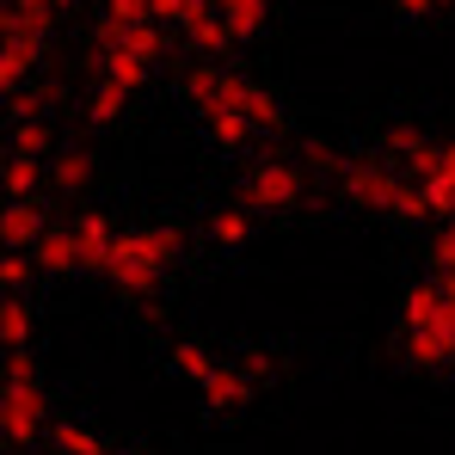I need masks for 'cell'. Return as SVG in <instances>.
<instances>
[{"mask_svg":"<svg viewBox=\"0 0 455 455\" xmlns=\"http://www.w3.org/2000/svg\"><path fill=\"white\" fill-rule=\"evenodd\" d=\"M0 437L12 450L44 437V387H37V363L31 351H6V387H0Z\"/></svg>","mask_w":455,"mask_h":455,"instance_id":"cell-1","label":"cell"},{"mask_svg":"<svg viewBox=\"0 0 455 455\" xmlns=\"http://www.w3.org/2000/svg\"><path fill=\"white\" fill-rule=\"evenodd\" d=\"M166 259H179V234L166 228H142V234H117V252H111V283L124 296H148L166 271Z\"/></svg>","mask_w":455,"mask_h":455,"instance_id":"cell-2","label":"cell"},{"mask_svg":"<svg viewBox=\"0 0 455 455\" xmlns=\"http://www.w3.org/2000/svg\"><path fill=\"white\" fill-rule=\"evenodd\" d=\"M246 92H252V80L228 75V68H191V75H185V99H191L204 117H216V111H246Z\"/></svg>","mask_w":455,"mask_h":455,"instance_id":"cell-3","label":"cell"},{"mask_svg":"<svg viewBox=\"0 0 455 455\" xmlns=\"http://www.w3.org/2000/svg\"><path fill=\"white\" fill-rule=\"evenodd\" d=\"M339 185H345V197L363 204V210H400V197H406V185H400L387 166H370V160L339 166Z\"/></svg>","mask_w":455,"mask_h":455,"instance_id":"cell-4","label":"cell"},{"mask_svg":"<svg viewBox=\"0 0 455 455\" xmlns=\"http://www.w3.org/2000/svg\"><path fill=\"white\" fill-rule=\"evenodd\" d=\"M246 197H252V210H290V204L302 197V172L283 166V160H265V166L252 172Z\"/></svg>","mask_w":455,"mask_h":455,"instance_id":"cell-5","label":"cell"},{"mask_svg":"<svg viewBox=\"0 0 455 455\" xmlns=\"http://www.w3.org/2000/svg\"><path fill=\"white\" fill-rule=\"evenodd\" d=\"M75 240H80V265H86V271H111V252H117V234H111V222L80 216V222H75Z\"/></svg>","mask_w":455,"mask_h":455,"instance_id":"cell-6","label":"cell"},{"mask_svg":"<svg viewBox=\"0 0 455 455\" xmlns=\"http://www.w3.org/2000/svg\"><path fill=\"white\" fill-rule=\"evenodd\" d=\"M50 228L44 216L31 210V204H6V216H0V240H6V252H25V246H37Z\"/></svg>","mask_w":455,"mask_h":455,"instance_id":"cell-7","label":"cell"},{"mask_svg":"<svg viewBox=\"0 0 455 455\" xmlns=\"http://www.w3.org/2000/svg\"><path fill=\"white\" fill-rule=\"evenodd\" d=\"M105 50H130V56H142V62H154L160 50H166V37H160V25H105Z\"/></svg>","mask_w":455,"mask_h":455,"instance_id":"cell-8","label":"cell"},{"mask_svg":"<svg viewBox=\"0 0 455 455\" xmlns=\"http://www.w3.org/2000/svg\"><path fill=\"white\" fill-rule=\"evenodd\" d=\"M37 259H44V271H75V265H80L75 228H50V234L37 240Z\"/></svg>","mask_w":455,"mask_h":455,"instance_id":"cell-9","label":"cell"},{"mask_svg":"<svg viewBox=\"0 0 455 455\" xmlns=\"http://www.w3.org/2000/svg\"><path fill=\"white\" fill-rule=\"evenodd\" d=\"M425 326H443V296H437V283L406 290V332H425Z\"/></svg>","mask_w":455,"mask_h":455,"instance_id":"cell-10","label":"cell"},{"mask_svg":"<svg viewBox=\"0 0 455 455\" xmlns=\"http://www.w3.org/2000/svg\"><path fill=\"white\" fill-rule=\"evenodd\" d=\"M406 351H412V363H450L455 357V332H443V326L406 332Z\"/></svg>","mask_w":455,"mask_h":455,"instance_id":"cell-11","label":"cell"},{"mask_svg":"<svg viewBox=\"0 0 455 455\" xmlns=\"http://www.w3.org/2000/svg\"><path fill=\"white\" fill-rule=\"evenodd\" d=\"M246 394H252V376L246 370H216V376L204 381V400L210 406H240Z\"/></svg>","mask_w":455,"mask_h":455,"instance_id":"cell-12","label":"cell"},{"mask_svg":"<svg viewBox=\"0 0 455 455\" xmlns=\"http://www.w3.org/2000/svg\"><path fill=\"white\" fill-rule=\"evenodd\" d=\"M99 62H105V80H117L124 92H136V86L148 80V62L130 56V50H99Z\"/></svg>","mask_w":455,"mask_h":455,"instance_id":"cell-13","label":"cell"},{"mask_svg":"<svg viewBox=\"0 0 455 455\" xmlns=\"http://www.w3.org/2000/svg\"><path fill=\"white\" fill-rule=\"evenodd\" d=\"M0 339H6V351H25V339H31V307H25V296H6L0 302Z\"/></svg>","mask_w":455,"mask_h":455,"instance_id":"cell-14","label":"cell"},{"mask_svg":"<svg viewBox=\"0 0 455 455\" xmlns=\"http://www.w3.org/2000/svg\"><path fill=\"white\" fill-rule=\"evenodd\" d=\"M50 443H56V455H111V450H105V437L86 431V425H56Z\"/></svg>","mask_w":455,"mask_h":455,"instance_id":"cell-15","label":"cell"},{"mask_svg":"<svg viewBox=\"0 0 455 455\" xmlns=\"http://www.w3.org/2000/svg\"><path fill=\"white\" fill-rule=\"evenodd\" d=\"M216 12L228 19L234 37H252V31L265 25V0H216Z\"/></svg>","mask_w":455,"mask_h":455,"instance_id":"cell-16","label":"cell"},{"mask_svg":"<svg viewBox=\"0 0 455 455\" xmlns=\"http://www.w3.org/2000/svg\"><path fill=\"white\" fill-rule=\"evenodd\" d=\"M228 44H234V31H228L222 12L210 6V12H204V19L191 25V50H228Z\"/></svg>","mask_w":455,"mask_h":455,"instance_id":"cell-17","label":"cell"},{"mask_svg":"<svg viewBox=\"0 0 455 455\" xmlns=\"http://www.w3.org/2000/svg\"><path fill=\"white\" fill-rule=\"evenodd\" d=\"M210 136H216L222 148H246V136H252V117H246V111H216V117H210Z\"/></svg>","mask_w":455,"mask_h":455,"instance_id":"cell-18","label":"cell"},{"mask_svg":"<svg viewBox=\"0 0 455 455\" xmlns=\"http://www.w3.org/2000/svg\"><path fill=\"white\" fill-rule=\"evenodd\" d=\"M124 99H130V92H124L117 80H99V86H92V99H86V117H92V124H111V117L124 111Z\"/></svg>","mask_w":455,"mask_h":455,"instance_id":"cell-19","label":"cell"},{"mask_svg":"<svg viewBox=\"0 0 455 455\" xmlns=\"http://www.w3.org/2000/svg\"><path fill=\"white\" fill-rule=\"evenodd\" d=\"M6 191H12V204H31V191H37V160L31 154L6 160Z\"/></svg>","mask_w":455,"mask_h":455,"instance_id":"cell-20","label":"cell"},{"mask_svg":"<svg viewBox=\"0 0 455 455\" xmlns=\"http://www.w3.org/2000/svg\"><path fill=\"white\" fill-rule=\"evenodd\" d=\"M50 19H56L50 0H12V12H6V25H25V31H37V37H50Z\"/></svg>","mask_w":455,"mask_h":455,"instance_id":"cell-21","label":"cell"},{"mask_svg":"<svg viewBox=\"0 0 455 455\" xmlns=\"http://www.w3.org/2000/svg\"><path fill=\"white\" fill-rule=\"evenodd\" d=\"M204 12H210V0H154V19H160V25H185V31H191Z\"/></svg>","mask_w":455,"mask_h":455,"instance_id":"cell-22","label":"cell"},{"mask_svg":"<svg viewBox=\"0 0 455 455\" xmlns=\"http://www.w3.org/2000/svg\"><path fill=\"white\" fill-rule=\"evenodd\" d=\"M105 25H154V0H105Z\"/></svg>","mask_w":455,"mask_h":455,"instance_id":"cell-23","label":"cell"},{"mask_svg":"<svg viewBox=\"0 0 455 455\" xmlns=\"http://www.w3.org/2000/svg\"><path fill=\"white\" fill-rule=\"evenodd\" d=\"M172 363H179V376H191L197 387L216 376V363H210V351H204V345H179V351H172Z\"/></svg>","mask_w":455,"mask_h":455,"instance_id":"cell-24","label":"cell"},{"mask_svg":"<svg viewBox=\"0 0 455 455\" xmlns=\"http://www.w3.org/2000/svg\"><path fill=\"white\" fill-rule=\"evenodd\" d=\"M246 117H252V130H277V124H283V111H277V99H271L265 86L246 92Z\"/></svg>","mask_w":455,"mask_h":455,"instance_id":"cell-25","label":"cell"},{"mask_svg":"<svg viewBox=\"0 0 455 455\" xmlns=\"http://www.w3.org/2000/svg\"><path fill=\"white\" fill-rule=\"evenodd\" d=\"M86 179H92V160H86L80 148L56 160V185H62V191H86Z\"/></svg>","mask_w":455,"mask_h":455,"instance_id":"cell-26","label":"cell"},{"mask_svg":"<svg viewBox=\"0 0 455 455\" xmlns=\"http://www.w3.org/2000/svg\"><path fill=\"white\" fill-rule=\"evenodd\" d=\"M31 62H37L31 50L6 44V56H0V80H6V92H25V68H31Z\"/></svg>","mask_w":455,"mask_h":455,"instance_id":"cell-27","label":"cell"},{"mask_svg":"<svg viewBox=\"0 0 455 455\" xmlns=\"http://www.w3.org/2000/svg\"><path fill=\"white\" fill-rule=\"evenodd\" d=\"M44 148H50V130H44V124H19V136H12V154H31V160H37Z\"/></svg>","mask_w":455,"mask_h":455,"instance_id":"cell-28","label":"cell"},{"mask_svg":"<svg viewBox=\"0 0 455 455\" xmlns=\"http://www.w3.org/2000/svg\"><path fill=\"white\" fill-rule=\"evenodd\" d=\"M37 111H44V92H12V124H37Z\"/></svg>","mask_w":455,"mask_h":455,"instance_id":"cell-29","label":"cell"},{"mask_svg":"<svg viewBox=\"0 0 455 455\" xmlns=\"http://www.w3.org/2000/svg\"><path fill=\"white\" fill-rule=\"evenodd\" d=\"M216 240H222V246H240V240H246V216L222 210V216H216Z\"/></svg>","mask_w":455,"mask_h":455,"instance_id":"cell-30","label":"cell"},{"mask_svg":"<svg viewBox=\"0 0 455 455\" xmlns=\"http://www.w3.org/2000/svg\"><path fill=\"white\" fill-rule=\"evenodd\" d=\"M431 259H437L443 271H455V222H443V234L431 240Z\"/></svg>","mask_w":455,"mask_h":455,"instance_id":"cell-31","label":"cell"},{"mask_svg":"<svg viewBox=\"0 0 455 455\" xmlns=\"http://www.w3.org/2000/svg\"><path fill=\"white\" fill-rule=\"evenodd\" d=\"M387 148L400 154V160H412V154L425 148V136H419V130H387Z\"/></svg>","mask_w":455,"mask_h":455,"instance_id":"cell-32","label":"cell"},{"mask_svg":"<svg viewBox=\"0 0 455 455\" xmlns=\"http://www.w3.org/2000/svg\"><path fill=\"white\" fill-rule=\"evenodd\" d=\"M0 283H6V296H19V290H25V259H19V252H6V265H0Z\"/></svg>","mask_w":455,"mask_h":455,"instance_id":"cell-33","label":"cell"},{"mask_svg":"<svg viewBox=\"0 0 455 455\" xmlns=\"http://www.w3.org/2000/svg\"><path fill=\"white\" fill-rule=\"evenodd\" d=\"M437 6H450V0H394V12H406V19H425V12H437Z\"/></svg>","mask_w":455,"mask_h":455,"instance_id":"cell-34","label":"cell"},{"mask_svg":"<svg viewBox=\"0 0 455 455\" xmlns=\"http://www.w3.org/2000/svg\"><path fill=\"white\" fill-rule=\"evenodd\" d=\"M307 166H320V172H326V166H339V160H332V154L320 148V142H307Z\"/></svg>","mask_w":455,"mask_h":455,"instance_id":"cell-35","label":"cell"},{"mask_svg":"<svg viewBox=\"0 0 455 455\" xmlns=\"http://www.w3.org/2000/svg\"><path fill=\"white\" fill-rule=\"evenodd\" d=\"M443 172H450V179H455V142H450V148H443Z\"/></svg>","mask_w":455,"mask_h":455,"instance_id":"cell-36","label":"cell"},{"mask_svg":"<svg viewBox=\"0 0 455 455\" xmlns=\"http://www.w3.org/2000/svg\"><path fill=\"white\" fill-rule=\"evenodd\" d=\"M50 6H56V12H62V6H68V0H50Z\"/></svg>","mask_w":455,"mask_h":455,"instance_id":"cell-37","label":"cell"}]
</instances>
